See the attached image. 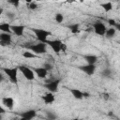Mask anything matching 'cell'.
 Returning a JSON list of instances; mask_svg holds the SVG:
<instances>
[{
    "label": "cell",
    "mask_w": 120,
    "mask_h": 120,
    "mask_svg": "<svg viewBox=\"0 0 120 120\" xmlns=\"http://www.w3.org/2000/svg\"><path fill=\"white\" fill-rule=\"evenodd\" d=\"M18 68H4L3 71L5 72L6 75L9 78L10 82L13 83L18 82Z\"/></svg>",
    "instance_id": "cell-1"
},
{
    "label": "cell",
    "mask_w": 120,
    "mask_h": 120,
    "mask_svg": "<svg viewBox=\"0 0 120 120\" xmlns=\"http://www.w3.org/2000/svg\"><path fill=\"white\" fill-rule=\"evenodd\" d=\"M24 47L28 48L30 51H32L33 52H35L37 54H42V53L46 52L47 44L44 43V42H39V43H37V44H32V45H29V46H24Z\"/></svg>",
    "instance_id": "cell-2"
},
{
    "label": "cell",
    "mask_w": 120,
    "mask_h": 120,
    "mask_svg": "<svg viewBox=\"0 0 120 120\" xmlns=\"http://www.w3.org/2000/svg\"><path fill=\"white\" fill-rule=\"evenodd\" d=\"M32 31L34 32V34L36 35L37 38L40 41V42H44L46 43V41L48 40L47 38L51 35V33L47 30H44V29H37V28H33Z\"/></svg>",
    "instance_id": "cell-3"
},
{
    "label": "cell",
    "mask_w": 120,
    "mask_h": 120,
    "mask_svg": "<svg viewBox=\"0 0 120 120\" xmlns=\"http://www.w3.org/2000/svg\"><path fill=\"white\" fill-rule=\"evenodd\" d=\"M18 68L21 70V72L22 73V75L24 76V78L28 81H33L35 79V72L33 69L25 67V66H20L18 67Z\"/></svg>",
    "instance_id": "cell-4"
},
{
    "label": "cell",
    "mask_w": 120,
    "mask_h": 120,
    "mask_svg": "<svg viewBox=\"0 0 120 120\" xmlns=\"http://www.w3.org/2000/svg\"><path fill=\"white\" fill-rule=\"evenodd\" d=\"M46 44L50 45V47L53 50V52L55 53H59L60 52H62V44L63 42L59 39H54V40H47Z\"/></svg>",
    "instance_id": "cell-5"
},
{
    "label": "cell",
    "mask_w": 120,
    "mask_h": 120,
    "mask_svg": "<svg viewBox=\"0 0 120 120\" xmlns=\"http://www.w3.org/2000/svg\"><path fill=\"white\" fill-rule=\"evenodd\" d=\"M93 28H94V31L97 35H99V36H104L105 35V32H106V26L104 23L100 22H96L93 23Z\"/></svg>",
    "instance_id": "cell-6"
},
{
    "label": "cell",
    "mask_w": 120,
    "mask_h": 120,
    "mask_svg": "<svg viewBox=\"0 0 120 120\" xmlns=\"http://www.w3.org/2000/svg\"><path fill=\"white\" fill-rule=\"evenodd\" d=\"M59 83H60V80L59 79H56V80H52V82H49L48 83H45L44 84V87L47 88L50 92L55 93V92H57Z\"/></svg>",
    "instance_id": "cell-7"
},
{
    "label": "cell",
    "mask_w": 120,
    "mask_h": 120,
    "mask_svg": "<svg viewBox=\"0 0 120 120\" xmlns=\"http://www.w3.org/2000/svg\"><path fill=\"white\" fill-rule=\"evenodd\" d=\"M79 68L82 71H83L84 73H86L87 75H93L96 70V66H95V64H87V65L79 67Z\"/></svg>",
    "instance_id": "cell-8"
},
{
    "label": "cell",
    "mask_w": 120,
    "mask_h": 120,
    "mask_svg": "<svg viewBox=\"0 0 120 120\" xmlns=\"http://www.w3.org/2000/svg\"><path fill=\"white\" fill-rule=\"evenodd\" d=\"M11 31L13 32L14 35L21 37L23 35V31H24V26L23 25H11L10 26Z\"/></svg>",
    "instance_id": "cell-9"
},
{
    "label": "cell",
    "mask_w": 120,
    "mask_h": 120,
    "mask_svg": "<svg viewBox=\"0 0 120 120\" xmlns=\"http://www.w3.org/2000/svg\"><path fill=\"white\" fill-rule=\"evenodd\" d=\"M36 115H37V113H36V111L35 110H28L26 112H23L21 114L22 118L24 119V120H30V119L36 117Z\"/></svg>",
    "instance_id": "cell-10"
},
{
    "label": "cell",
    "mask_w": 120,
    "mask_h": 120,
    "mask_svg": "<svg viewBox=\"0 0 120 120\" xmlns=\"http://www.w3.org/2000/svg\"><path fill=\"white\" fill-rule=\"evenodd\" d=\"M34 72H36V74L38 75V78H41V79H44L46 78L47 74H48V71L42 67V68H34Z\"/></svg>",
    "instance_id": "cell-11"
},
{
    "label": "cell",
    "mask_w": 120,
    "mask_h": 120,
    "mask_svg": "<svg viewBox=\"0 0 120 120\" xmlns=\"http://www.w3.org/2000/svg\"><path fill=\"white\" fill-rule=\"evenodd\" d=\"M41 98H42V100H43L46 104H52V103L54 101V99H55V98H54V96H53V94H52V92H49V93L45 94V95L42 96Z\"/></svg>",
    "instance_id": "cell-12"
},
{
    "label": "cell",
    "mask_w": 120,
    "mask_h": 120,
    "mask_svg": "<svg viewBox=\"0 0 120 120\" xmlns=\"http://www.w3.org/2000/svg\"><path fill=\"white\" fill-rule=\"evenodd\" d=\"M2 102H3V104L8 108V109H12L13 108V105H14V100H13V98H4L3 99H2Z\"/></svg>",
    "instance_id": "cell-13"
},
{
    "label": "cell",
    "mask_w": 120,
    "mask_h": 120,
    "mask_svg": "<svg viewBox=\"0 0 120 120\" xmlns=\"http://www.w3.org/2000/svg\"><path fill=\"white\" fill-rule=\"evenodd\" d=\"M84 60L87 62V64H96V62L98 61V57L94 54H86L83 55Z\"/></svg>",
    "instance_id": "cell-14"
},
{
    "label": "cell",
    "mask_w": 120,
    "mask_h": 120,
    "mask_svg": "<svg viewBox=\"0 0 120 120\" xmlns=\"http://www.w3.org/2000/svg\"><path fill=\"white\" fill-rule=\"evenodd\" d=\"M70 92H71L72 96L76 99H82V98H83V92L80 91L79 89H70Z\"/></svg>",
    "instance_id": "cell-15"
},
{
    "label": "cell",
    "mask_w": 120,
    "mask_h": 120,
    "mask_svg": "<svg viewBox=\"0 0 120 120\" xmlns=\"http://www.w3.org/2000/svg\"><path fill=\"white\" fill-rule=\"evenodd\" d=\"M10 24L8 23V22H4V23H1L0 24V31L1 32H4V33H11V28H10Z\"/></svg>",
    "instance_id": "cell-16"
},
{
    "label": "cell",
    "mask_w": 120,
    "mask_h": 120,
    "mask_svg": "<svg viewBox=\"0 0 120 120\" xmlns=\"http://www.w3.org/2000/svg\"><path fill=\"white\" fill-rule=\"evenodd\" d=\"M0 40L2 41H8L11 42V35L9 33H0Z\"/></svg>",
    "instance_id": "cell-17"
},
{
    "label": "cell",
    "mask_w": 120,
    "mask_h": 120,
    "mask_svg": "<svg viewBox=\"0 0 120 120\" xmlns=\"http://www.w3.org/2000/svg\"><path fill=\"white\" fill-rule=\"evenodd\" d=\"M116 33V29L114 27H111L109 29H106V32H105V36L108 38H111L112 37H114Z\"/></svg>",
    "instance_id": "cell-18"
},
{
    "label": "cell",
    "mask_w": 120,
    "mask_h": 120,
    "mask_svg": "<svg viewBox=\"0 0 120 120\" xmlns=\"http://www.w3.org/2000/svg\"><path fill=\"white\" fill-rule=\"evenodd\" d=\"M100 6H101V8H102L106 12H109V11H111V10L112 9V2H106V3L101 4Z\"/></svg>",
    "instance_id": "cell-19"
},
{
    "label": "cell",
    "mask_w": 120,
    "mask_h": 120,
    "mask_svg": "<svg viewBox=\"0 0 120 120\" xmlns=\"http://www.w3.org/2000/svg\"><path fill=\"white\" fill-rule=\"evenodd\" d=\"M79 24L78 23H72V24H69L68 26V28L70 30V32L71 33H73V34H75V33H78L79 32Z\"/></svg>",
    "instance_id": "cell-20"
},
{
    "label": "cell",
    "mask_w": 120,
    "mask_h": 120,
    "mask_svg": "<svg viewBox=\"0 0 120 120\" xmlns=\"http://www.w3.org/2000/svg\"><path fill=\"white\" fill-rule=\"evenodd\" d=\"M22 56H23L24 58H28V59H30V58H37V57H38V55L34 54L33 52H30L29 51L23 52H22Z\"/></svg>",
    "instance_id": "cell-21"
},
{
    "label": "cell",
    "mask_w": 120,
    "mask_h": 120,
    "mask_svg": "<svg viewBox=\"0 0 120 120\" xmlns=\"http://www.w3.org/2000/svg\"><path fill=\"white\" fill-rule=\"evenodd\" d=\"M46 115H47V118H48V119L54 120V119L57 118V115L55 114V112H51V111H47V112H46Z\"/></svg>",
    "instance_id": "cell-22"
},
{
    "label": "cell",
    "mask_w": 120,
    "mask_h": 120,
    "mask_svg": "<svg viewBox=\"0 0 120 120\" xmlns=\"http://www.w3.org/2000/svg\"><path fill=\"white\" fill-rule=\"evenodd\" d=\"M55 21H56V22H62L63 21H64V16H63V14H61V13H56L55 14Z\"/></svg>",
    "instance_id": "cell-23"
},
{
    "label": "cell",
    "mask_w": 120,
    "mask_h": 120,
    "mask_svg": "<svg viewBox=\"0 0 120 120\" xmlns=\"http://www.w3.org/2000/svg\"><path fill=\"white\" fill-rule=\"evenodd\" d=\"M101 75H102L103 77H110V75H112V70H111L110 68H105V69L102 71Z\"/></svg>",
    "instance_id": "cell-24"
},
{
    "label": "cell",
    "mask_w": 120,
    "mask_h": 120,
    "mask_svg": "<svg viewBox=\"0 0 120 120\" xmlns=\"http://www.w3.org/2000/svg\"><path fill=\"white\" fill-rule=\"evenodd\" d=\"M43 68H44L47 71H49V70H52V65L50 64V63H45V64L43 65Z\"/></svg>",
    "instance_id": "cell-25"
},
{
    "label": "cell",
    "mask_w": 120,
    "mask_h": 120,
    "mask_svg": "<svg viewBox=\"0 0 120 120\" xmlns=\"http://www.w3.org/2000/svg\"><path fill=\"white\" fill-rule=\"evenodd\" d=\"M37 8H38V5H37L36 3H34V2H31V3L28 4V8H29V9L34 10V9H36Z\"/></svg>",
    "instance_id": "cell-26"
},
{
    "label": "cell",
    "mask_w": 120,
    "mask_h": 120,
    "mask_svg": "<svg viewBox=\"0 0 120 120\" xmlns=\"http://www.w3.org/2000/svg\"><path fill=\"white\" fill-rule=\"evenodd\" d=\"M6 14H7V17H8V18L9 20H11V21H12V20H14V18H15V14H14L13 12L8 11V12H7Z\"/></svg>",
    "instance_id": "cell-27"
},
{
    "label": "cell",
    "mask_w": 120,
    "mask_h": 120,
    "mask_svg": "<svg viewBox=\"0 0 120 120\" xmlns=\"http://www.w3.org/2000/svg\"><path fill=\"white\" fill-rule=\"evenodd\" d=\"M8 2L10 4H12L15 8H18L19 7V4H20V0H8Z\"/></svg>",
    "instance_id": "cell-28"
},
{
    "label": "cell",
    "mask_w": 120,
    "mask_h": 120,
    "mask_svg": "<svg viewBox=\"0 0 120 120\" xmlns=\"http://www.w3.org/2000/svg\"><path fill=\"white\" fill-rule=\"evenodd\" d=\"M10 43H11V42H8V41H2V40H0V45H1L2 47L9 46V45H10Z\"/></svg>",
    "instance_id": "cell-29"
},
{
    "label": "cell",
    "mask_w": 120,
    "mask_h": 120,
    "mask_svg": "<svg viewBox=\"0 0 120 120\" xmlns=\"http://www.w3.org/2000/svg\"><path fill=\"white\" fill-rule=\"evenodd\" d=\"M108 22H109L110 25H112V27H114V25L116 24V22H115L113 19H109V20H108Z\"/></svg>",
    "instance_id": "cell-30"
},
{
    "label": "cell",
    "mask_w": 120,
    "mask_h": 120,
    "mask_svg": "<svg viewBox=\"0 0 120 120\" xmlns=\"http://www.w3.org/2000/svg\"><path fill=\"white\" fill-rule=\"evenodd\" d=\"M103 98H104L105 99H108V98H109V94H108V93H104V94H103Z\"/></svg>",
    "instance_id": "cell-31"
},
{
    "label": "cell",
    "mask_w": 120,
    "mask_h": 120,
    "mask_svg": "<svg viewBox=\"0 0 120 120\" xmlns=\"http://www.w3.org/2000/svg\"><path fill=\"white\" fill-rule=\"evenodd\" d=\"M5 112H6L5 109H4L2 106H0V113H1V114H2V113H5Z\"/></svg>",
    "instance_id": "cell-32"
},
{
    "label": "cell",
    "mask_w": 120,
    "mask_h": 120,
    "mask_svg": "<svg viewBox=\"0 0 120 120\" xmlns=\"http://www.w3.org/2000/svg\"><path fill=\"white\" fill-rule=\"evenodd\" d=\"M3 81H4V76H3V75L0 73V82H2Z\"/></svg>",
    "instance_id": "cell-33"
},
{
    "label": "cell",
    "mask_w": 120,
    "mask_h": 120,
    "mask_svg": "<svg viewBox=\"0 0 120 120\" xmlns=\"http://www.w3.org/2000/svg\"><path fill=\"white\" fill-rule=\"evenodd\" d=\"M3 11H4V8H3L2 7H0V15H2V13H3Z\"/></svg>",
    "instance_id": "cell-34"
},
{
    "label": "cell",
    "mask_w": 120,
    "mask_h": 120,
    "mask_svg": "<svg viewBox=\"0 0 120 120\" xmlns=\"http://www.w3.org/2000/svg\"><path fill=\"white\" fill-rule=\"evenodd\" d=\"M34 0H25V2L27 3V4H29V3H31V2H33Z\"/></svg>",
    "instance_id": "cell-35"
},
{
    "label": "cell",
    "mask_w": 120,
    "mask_h": 120,
    "mask_svg": "<svg viewBox=\"0 0 120 120\" xmlns=\"http://www.w3.org/2000/svg\"><path fill=\"white\" fill-rule=\"evenodd\" d=\"M0 119H2V115H1V113H0Z\"/></svg>",
    "instance_id": "cell-36"
},
{
    "label": "cell",
    "mask_w": 120,
    "mask_h": 120,
    "mask_svg": "<svg viewBox=\"0 0 120 120\" xmlns=\"http://www.w3.org/2000/svg\"><path fill=\"white\" fill-rule=\"evenodd\" d=\"M37 1H40V0H37Z\"/></svg>",
    "instance_id": "cell-37"
},
{
    "label": "cell",
    "mask_w": 120,
    "mask_h": 120,
    "mask_svg": "<svg viewBox=\"0 0 120 120\" xmlns=\"http://www.w3.org/2000/svg\"><path fill=\"white\" fill-rule=\"evenodd\" d=\"M55 1H57V0H55Z\"/></svg>",
    "instance_id": "cell-38"
}]
</instances>
